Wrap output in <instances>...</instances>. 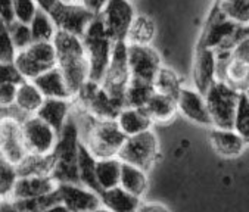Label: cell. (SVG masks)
I'll return each mask as SVG.
<instances>
[{
    "instance_id": "obj_1",
    "label": "cell",
    "mask_w": 249,
    "mask_h": 212,
    "mask_svg": "<svg viewBox=\"0 0 249 212\" xmlns=\"http://www.w3.org/2000/svg\"><path fill=\"white\" fill-rule=\"evenodd\" d=\"M53 44L56 49V67L61 70L70 91L75 97L89 81V64L83 38L56 30Z\"/></svg>"
},
{
    "instance_id": "obj_2",
    "label": "cell",
    "mask_w": 249,
    "mask_h": 212,
    "mask_svg": "<svg viewBox=\"0 0 249 212\" xmlns=\"http://www.w3.org/2000/svg\"><path fill=\"white\" fill-rule=\"evenodd\" d=\"M75 118L81 141L97 159L118 155L127 136L121 131L115 120H96L81 108Z\"/></svg>"
},
{
    "instance_id": "obj_3",
    "label": "cell",
    "mask_w": 249,
    "mask_h": 212,
    "mask_svg": "<svg viewBox=\"0 0 249 212\" xmlns=\"http://www.w3.org/2000/svg\"><path fill=\"white\" fill-rule=\"evenodd\" d=\"M81 144L80 127L77 118L71 117L58 133V141L53 149V168L51 176L56 183H80L77 171V158Z\"/></svg>"
},
{
    "instance_id": "obj_4",
    "label": "cell",
    "mask_w": 249,
    "mask_h": 212,
    "mask_svg": "<svg viewBox=\"0 0 249 212\" xmlns=\"http://www.w3.org/2000/svg\"><path fill=\"white\" fill-rule=\"evenodd\" d=\"M81 38L89 64V81L102 84L111 61L114 40L108 35L101 17L93 18Z\"/></svg>"
},
{
    "instance_id": "obj_5",
    "label": "cell",
    "mask_w": 249,
    "mask_h": 212,
    "mask_svg": "<svg viewBox=\"0 0 249 212\" xmlns=\"http://www.w3.org/2000/svg\"><path fill=\"white\" fill-rule=\"evenodd\" d=\"M239 96L240 91L223 80H215L208 88L205 93V100L214 127L233 130Z\"/></svg>"
},
{
    "instance_id": "obj_6",
    "label": "cell",
    "mask_w": 249,
    "mask_h": 212,
    "mask_svg": "<svg viewBox=\"0 0 249 212\" xmlns=\"http://www.w3.org/2000/svg\"><path fill=\"white\" fill-rule=\"evenodd\" d=\"M77 106L96 120H115L124 108V100L109 94L102 84L87 81L74 97Z\"/></svg>"
},
{
    "instance_id": "obj_7",
    "label": "cell",
    "mask_w": 249,
    "mask_h": 212,
    "mask_svg": "<svg viewBox=\"0 0 249 212\" xmlns=\"http://www.w3.org/2000/svg\"><path fill=\"white\" fill-rule=\"evenodd\" d=\"M14 65L22 80L33 81L44 71L56 67V49L53 41H33L25 50L17 52Z\"/></svg>"
},
{
    "instance_id": "obj_8",
    "label": "cell",
    "mask_w": 249,
    "mask_h": 212,
    "mask_svg": "<svg viewBox=\"0 0 249 212\" xmlns=\"http://www.w3.org/2000/svg\"><path fill=\"white\" fill-rule=\"evenodd\" d=\"M21 121L14 106L0 111V156L15 165L21 164L28 155L24 144Z\"/></svg>"
},
{
    "instance_id": "obj_9",
    "label": "cell",
    "mask_w": 249,
    "mask_h": 212,
    "mask_svg": "<svg viewBox=\"0 0 249 212\" xmlns=\"http://www.w3.org/2000/svg\"><path fill=\"white\" fill-rule=\"evenodd\" d=\"M121 162L136 165L147 171L158 158V137L152 130L125 139L118 155Z\"/></svg>"
},
{
    "instance_id": "obj_10",
    "label": "cell",
    "mask_w": 249,
    "mask_h": 212,
    "mask_svg": "<svg viewBox=\"0 0 249 212\" xmlns=\"http://www.w3.org/2000/svg\"><path fill=\"white\" fill-rule=\"evenodd\" d=\"M21 128L28 155L49 156L53 153L58 141V133L47 123L37 115H30L21 121Z\"/></svg>"
},
{
    "instance_id": "obj_11",
    "label": "cell",
    "mask_w": 249,
    "mask_h": 212,
    "mask_svg": "<svg viewBox=\"0 0 249 212\" xmlns=\"http://www.w3.org/2000/svg\"><path fill=\"white\" fill-rule=\"evenodd\" d=\"M128 81H130V68H128V55H127V41H114L111 61L105 78L102 81V86L109 94L124 100Z\"/></svg>"
},
{
    "instance_id": "obj_12",
    "label": "cell",
    "mask_w": 249,
    "mask_h": 212,
    "mask_svg": "<svg viewBox=\"0 0 249 212\" xmlns=\"http://www.w3.org/2000/svg\"><path fill=\"white\" fill-rule=\"evenodd\" d=\"M130 78L154 84L155 77L162 67L160 53L151 44H127Z\"/></svg>"
},
{
    "instance_id": "obj_13",
    "label": "cell",
    "mask_w": 249,
    "mask_h": 212,
    "mask_svg": "<svg viewBox=\"0 0 249 212\" xmlns=\"http://www.w3.org/2000/svg\"><path fill=\"white\" fill-rule=\"evenodd\" d=\"M99 17L102 18L107 33L114 41H125L136 11L130 0H109Z\"/></svg>"
},
{
    "instance_id": "obj_14",
    "label": "cell",
    "mask_w": 249,
    "mask_h": 212,
    "mask_svg": "<svg viewBox=\"0 0 249 212\" xmlns=\"http://www.w3.org/2000/svg\"><path fill=\"white\" fill-rule=\"evenodd\" d=\"M51 18L59 31L83 37L94 15L80 3H59L51 14Z\"/></svg>"
},
{
    "instance_id": "obj_15",
    "label": "cell",
    "mask_w": 249,
    "mask_h": 212,
    "mask_svg": "<svg viewBox=\"0 0 249 212\" xmlns=\"http://www.w3.org/2000/svg\"><path fill=\"white\" fill-rule=\"evenodd\" d=\"M59 200L71 212H91L102 208L101 196L80 183H58Z\"/></svg>"
},
{
    "instance_id": "obj_16",
    "label": "cell",
    "mask_w": 249,
    "mask_h": 212,
    "mask_svg": "<svg viewBox=\"0 0 249 212\" xmlns=\"http://www.w3.org/2000/svg\"><path fill=\"white\" fill-rule=\"evenodd\" d=\"M58 183L52 176H19L9 199L15 202L37 199L53 193Z\"/></svg>"
},
{
    "instance_id": "obj_17",
    "label": "cell",
    "mask_w": 249,
    "mask_h": 212,
    "mask_svg": "<svg viewBox=\"0 0 249 212\" xmlns=\"http://www.w3.org/2000/svg\"><path fill=\"white\" fill-rule=\"evenodd\" d=\"M217 80V52L208 47H196L193 61V83L196 90L204 94Z\"/></svg>"
},
{
    "instance_id": "obj_18",
    "label": "cell",
    "mask_w": 249,
    "mask_h": 212,
    "mask_svg": "<svg viewBox=\"0 0 249 212\" xmlns=\"http://www.w3.org/2000/svg\"><path fill=\"white\" fill-rule=\"evenodd\" d=\"M178 111L190 121L201 125H213V120L207 106L205 96L197 90L183 87L177 97Z\"/></svg>"
},
{
    "instance_id": "obj_19",
    "label": "cell",
    "mask_w": 249,
    "mask_h": 212,
    "mask_svg": "<svg viewBox=\"0 0 249 212\" xmlns=\"http://www.w3.org/2000/svg\"><path fill=\"white\" fill-rule=\"evenodd\" d=\"M72 100L74 99L47 97L44 99L36 115L47 123L56 133H59L72 114Z\"/></svg>"
},
{
    "instance_id": "obj_20",
    "label": "cell",
    "mask_w": 249,
    "mask_h": 212,
    "mask_svg": "<svg viewBox=\"0 0 249 212\" xmlns=\"http://www.w3.org/2000/svg\"><path fill=\"white\" fill-rule=\"evenodd\" d=\"M33 83L37 86V88L41 91L44 99L55 97V99H74L72 93L70 91L65 78L58 67H53L51 70L44 71L37 78L33 80Z\"/></svg>"
},
{
    "instance_id": "obj_21",
    "label": "cell",
    "mask_w": 249,
    "mask_h": 212,
    "mask_svg": "<svg viewBox=\"0 0 249 212\" xmlns=\"http://www.w3.org/2000/svg\"><path fill=\"white\" fill-rule=\"evenodd\" d=\"M44 102V96L37 88V86L30 80H22L17 87L14 108L25 118L30 115H36L40 106Z\"/></svg>"
},
{
    "instance_id": "obj_22",
    "label": "cell",
    "mask_w": 249,
    "mask_h": 212,
    "mask_svg": "<svg viewBox=\"0 0 249 212\" xmlns=\"http://www.w3.org/2000/svg\"><path fill=\"white\" fill-rule=\"evenodd\" d=\"M115 121L127 137L151 130L154 124L143 108H131V106H124L117 115Z\"/></svg>"
},
{
    "instance_id": "obj_23",
    "label": "cell",
    "mask_w": 249,
    "mask_h": 212,
    "mask_svg": "<svg viewBox=\"0 0 249 212\" xmlns=\"http://www.w3.org/2000/svg\"><path fill=\"white\" fill-rule=\"evenodd\" d=\"M210 140L213 147L217 153L226 158H234L239 156L246 141L234 131V130H226V128H213L210 133Z\"/></svg>"
},
{
    "instance_id": "obj_24",
    "label": "cell",
    "mask_w": 249,
    "mask_h": 212,
    "mask_svg": "<svg viewBox=\"0 0 249 212\" xmlns=\"http://www.w3.org/2000/svg\"><path fill=\"white\" fill-rule=\"evenodd\" d=\"M99 196H101L102 208L109 212H136L139 203L142 202L140 197L128 193L120 186L109 190H104Z\"/></svg>"
},
{
    "instance_id": "obj_25",
    "label": "cell",
    "mask_w": 249,
    "mask_h": 212,
    "mask_svg": "<svg viewBox=\"0 0 249 212\" xmlns=\"http://www.w3.org/2000/svg\"><path fill=\"white\" fill-rule=\"evenodd\" d=\"M143 109L146 111V114L154 123H167L173 120L178 111L177 99L155 91L151 96V99L147 100Z\"/></svg>"
},
{
    "instance_id": "obj_26",
    "label": "cell",
    "mask_w": 249,
    "mask_h": 212,
    "mask_svg": "<svg viewBox=\"0 0 249 212\" xmlns=\"http://www.w3.org/2000/svg\"><path fill=\"white\" fill-rule=\"evenodd\" d=\"M121 164L123 162L120 161L118 156L97 159V162H96V181L99 186V192L109 190V189L120 186Z\"/></svg>"
},
{
    "instance_id": "obj_27",
    "label": "cell",
    "mask_w": 249,
    "mask_h": 212,
    "mask_svg": "<svg viewBox=\"0 0 249 212\" xmlns=\"http://www.w3.org/2000/svg\"><path fill=\"white\" fill-rule=\"evenodd\" d=\"M157 33V25L155 21L143 14H136L131 27L127 34V44H152Z\"/></svg>"
},
{
    "instance_id": "obj_28",
    "label": "cell",
    "mask_w": 249,
    "mask_h": 212,
    "mask_svg": "<svg viewBox=\"0 0 249 212\" xmlns=\"http://www.w3.org/2000/svg\"><path fill=\"white\" fill-rule=\"evenodd\" d=\"M96 162H97V158L81 141L80 149H78V158H77L78 181L80 184L94 190L96 193H101L99 192L97 181H96Z\"/></svg>"
},
{
    "instance_id": "obj_29",
    "label": "cell",
    "mask_w": 249,
    "mask_h": 212,
    "mask_svg": "<svg viewBox=\"0 0 249 212\" xmlns=\"http://www.w3.org/2000/svg\"><path fill=\"white\" fill-rule=\"evenodd\" d=\"M120 187H123L124 190H127L128 193H131L137 197H142L147 189L146 171L136 165L123 162L121 174H120Z\"/></svg>"
},
{
    "instance_id": "obj_30",
    "label": "cell",
    "mask_w": 249,
    "mask_h": 212,
    "mask_svg": "<svg viewBox=\"0 0 249 212\" xmlns=\"http://www.w3.org/2000/svg\"><path fill=\"white\" fill-rule=\"evenodd\" d=\"M154 93H155L154 84L130 78L124 94V103L125 106H131V108H144V105Z\"/></svg>"
},
{
    "instance_id": "obj_31",
    "label": "cell",
    "mask_w": 249,
    "mask_h": 212,
    "mask_svg": "<svg viewBox=\"0 0 249 212\" xmlns=\"http://www.w3.org/2000/svg\"><path fill=\"white\" fill-rule=\"evenodd\" d=\"M17 168L19 176H51L53 168V156L27 155Z\"/></svg>"
},
{
    "instance_id": "obj_32",
    "label": "cell",
    "mask_w": 249,
    "mask_h": 212,
    "mask_svg": "<svg viewBox=\"0 0 249 212\" xmlns=\"http://www.w3.org/2000/svg\"><path fill=\"white\" fill-rule=\"evenodd\" d=\"M34 41H53V37L56 34V27L51 18V15L37 11L31 22L28 24Z\"/></svg>"
},
{
    "instance_id": "obj_33",
    "label": "cell",
    "mask_w": 249,
    "mask_h": 212,
    "mask_svg": "<svg viewBox=\"0 0 249 212\" xmlns=\"http://www.w3.org/2000/svg\"><path fill=\"white\" fill-rule=\"evenodd\" d=\"M154 87H155V91L167 94L174 99L178 97V93L183 88L178 75L167 67L160 68V71L155 77V81H154Z\"/></svg>"
},
{
    "instance_id": "obj_34",
    "label": "cell",
    "mask_w": 249,
    "mask_h": 212,
    "mask_svg": "<svg viewBox=\"0 0 249 212\" xmlns=\"http://www.w3.org/2000/svg\"><path fill=\"white\" fill-rule=\"evenodd\" d=\"M221 12L239 25H249V0H218Z\"/></svg>"
},
{
    "instance_id": "obj_35",
    "label": "cell",
    "mask_w": 249,
    "mask_h": 212,
    "mask_svg": "<svg viewBox=\"0 0 249 212\" xmlns=\"http://www.w3.org/2000/svg\"><path fill=\"white\" fill-rule=\"evenodd\" d=\"M18 177L19 174L17 165L0 156V197L9 199Z\"/></svg>"
},
{
    "instance_id": "obj_36",
    "label": "cell",
    "mask_w": 249,
    "mask_h": 212,
    "mask_svg": "<svg viewBox=\"0 0 249 212\" xmlns=\"http://www.w3.org/2000/svg\"><path fill=\"white\" fill-rule=\"evenodd\" d=\"M233 130L246 141L249 143V100L243 91H240L236 117L233 123Z\"/></svg>"
},
{
    "instance_id": "obj_37",
    "label": "cell",
    "mask_w": 249,
    "mask_h": 212,
    "mask_svg": "<svg viewBox=\"0 0 249 212\" xmlns=\"http://www.w3.org/2000/svg\"><path fill=\"white\" fill-rule=\"evenodd\" d=\"M17 49L12 43L9 24L0 18V62H14Z\"/></svg>"
},
{
    "instance_id": "obj_38",
    "label": "cell",
    "mask_w": 249,
    "mask_h": 212,
    "mask_svg": "<svg viewBox=\"0 0 249 212\" xmlns=\"http://www.w3.org/2000/svg\"><path fill=\"white\" fill-rule=\"evenodd\" d=\"M9 31H11V37H12V43L17 49V52L25 50L27 47H30V44L34 41L30 25L28 24H22V22H12L9 25Z\"/></svg>"
},
{
    "instance_id": "obj_39",
    "label": "cell",
    "mask_w": 249,
    "mask_h": 212,
    "mask_svg": "<svg viewBox=\"0 0 249 212\" xmlns=\"http://www.w3.org/2000/svg\"><path fill=\"white\" fill-rule=\"evenodd\" d=\"M38 8L34 0H14V17L15 21L22 24H30Z\"/></svg>"
},
{
    "instance_id": "obj_40",
    "label": "cell",
    "mask_w": 249,
    "mask_h": 212,
    "mask_svg": "<svg viewBox=\"0 0 249 212\" xmlns=\"http://www.w3.org/2000/svg\"><path fill=\"white\" fill-rule=\"evenodd\" d=\"M230 55L233 59L249 65V35H245L234 43L230 49Z\"/></svg>"
},
{
    "instance_id": "obj_41",
    "label": "cell",
    "mask_w": 249,
    "mask_h": 212,
    "mask_svg": "<svg viewBox=\"0 0 249 212\" xmlns=\"http://www.w3.org/2000/svg\"><path fill=\"white\" fill-rule=\"evenodd\" d=\"M18 84L17 83L0 84V111H2V109H8V108H11V106H14Z\"/></svg>"
},
{
    "instance_id": "obj_42",
    "label": "cell",
    "mask_w": 249,
    "mask_h": 212,
    "mask_svg": "<svg viewBox=\"0 0 249 212\" xmlns=\"http://www.w3.org/2000/svg\"><path fill=\"white\" fill-rule=\"evenodd\" d=\"M22 77L17 71L14 62H0V84L5 83H21Z\"/></svg>"
},
{
    "instance_id": "obj_43",
    "label": "cell",
    "mask_w": 249,
    "mask_h": 212,
    "mask_svg": "<svg viewBox=\"0 0 249 212\" xmlns=\"http://www.w3.org/2000/svg\"><path fill=\"white\" fill-rule=\"evenodd\" d=\"M108 3H109V0H80V5H83L94 17L101 15Z\"/></svg>"
},
{
    "instance_id": "obj_44",
    "label": "cell",
    "mask_w": 249,
    "mask_h": 212,
    "mask_svg": "<svg viewBox=\"0 0 249 212\" xmlns=\"http://www.w3.org/2000/svg\"><path fill=\"white\" fill-rule=\"evenodd\" d=\"M0 18L6 24L15 22L14 17V0H0Z\"/></svg>"
},
{
    "instance_id": "obj_45",
    "label": "cell",
    "mask_w": 249,
    "mask_h": 212,
    "mask_svg": "<svg viewBox=\"0 0 249 212\" xmlns=\"http://www.w3.org/2000/svg\"><path fill=\"white\" fill-rule=\"evenodd\" d=\"M136 212H170V209L165 205L157 202H140Z\"/></svg>"
},
{
    "instance_id": "obj_46",
    "label": "cell",
    "mask_w": 249,
    "mask_h": 212,
    "mask_svg": "<svg viewBox=\"0 0 249 212\" xmlns=\"http://www.w3.org/2000/svg\"><path fill=\"white\" fill-rule=\"evenodd\" d=\"M34 2L37 3L38 11L46 12V14H51L61 3V0H34Z\"/></svg>"
},
{
    "instance_id": "obj_47",
    "label": "cell",
    "mask_w": 249,
    "mask_h": 212,
    "mask_svg": "<svg viewBox=\"0 0 249 212\" xmlns=\"http://www.w3.org/2000/svg\"><path fill=\"white\" fill-rule=\"evenodd\" d=\"M0 212H27L17 202L11 199H2L0 202Z\"/></svg>"
},
{
    "instance_id": "obj_48",
    "label": "cell",
    "mask_w": 249,
    "mask_h": 212,
    "mask_svg": "<svg viewBox=\"0 0 249 212\" xmlns=\"http://www.w3.org/2000/svg\"><path fill=\"white\" fill-rule=\"evenodd\" d=\"M40 212H71L61 200H58V202H55V203H52V205H49V206H46L44 209H41Z\"/></svg>"
},
{
    "instance_id": "obj_49",
    "label": "cell",
    "mask_w": 249,
    "mask_h": 212,
    "mask_svg": "<svg viewBox=\"0 0 249 212\" xmlns=\"http://www.w3.org/2000/svg\"><path fill=\"white\" fill-rule=\"evenodd\" d=\"M62 3H80V0H61Z\"/></svg>"
},
{
    "instance_id": "obj_50",
    "label": "cell",
    "mask_w": 249,
    "mask_h": 212,
    "mask_svg": "<svg viewBox=\"0 0 249 212\" xmlns=\"http://www.w3.org/2000/svg\"><path fill=\"white\" fill-rule=\"evenodd\" d=\"M91 212H109V211H107L105 208H99V209H96V211H91Z\"/></svg>"
},
{
    "instance_id": "obj_51",
    "label": "cell",
    "mask_w": 249,
    "mask_h": 212,
    "mask_svg": "<svg viewBox=\"0 0 249 212\" xmlns=\"http://www.w3.org/2000/svg\"><path fill=\"white\" fill-rule=\"evenodd\" d=\"M243 93H245V96H246V97H248V100H249V87H248Z\"/></svg>"
},
{
    "instance_id": "obj_52",
    "label": "cell",
    "mask_w": 249,
    "mask_h": 212,
    "mask_svg": "<svg viewBox=\"0 0 249 212\" xmlns=\"http://www.w3.org/2000/svg\"><path fill=\"white\" fill-rule=\"evenodd\" d=\"M130 2H134V0H130Z\"/></svg>"
},
{
    "instance_id": "obj_53",
    "label": "cell",
    "mask_w": 249,
    "mask_h": 212,
    "mask_svg": "<svg viewBox=\"0 0 249 212\" xmlns=\"http://www.w3.org/2000/svg\"><path fill=\"white\" fill-rule=\"evenodd\" d=\"M215 2H218V0H215Z\"/></svg>"
}]
</instances>
